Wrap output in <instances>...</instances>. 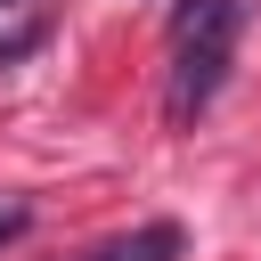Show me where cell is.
Masks as SVG:
<instances>
[{
	"instance_id": "1",
	"label": "cell",
	"mask_w": 261,
	"mask_h": 261,
	"mask_svg": "<svg viewBox=\"0 0 261 261\" xmlns=\"http://www.w3.org/2000/svg\"><path fill=\"white\" fill-rule=\"evenodd\" d=\"M237 33H245V0H188L171 16V90H163V122L188 130L220 82H228V57H237Z\"/></svg>"
},
{
	"instance_id": "2",
	"label": "cell",
	"mask_w": 261,
	"mask_h": 261,
	"mask_svg": "<svg viewBox=\"0 0 261 261\" xmlns=\"http://www.w3.org/2000/svg\"><path fill=\"white\" fill-rule=\"evenodd\" d=\"M179 253H188V228H179V220H139L130 237L98 245L90 261H179Z\"/></svg>"
},
{
	"instance_id": "3",
	"label": "cell",
	"mask_w": 261,
	"mask_h": 261,
	"mask_svg": "<svg viewBox=\"0 0 261 261\" xmlns=\"http://www.w3.org/2000/svg\"><path fill=\"white\" fill-rule=\"evenodd\" d=\"M33 41H41V24H24V33H8V41H0V65H8V57H24Z\"/></svg>"
},
{
	"instance_id": "4",
	"label": "cell",
	"mask_w": 261,
	"mask_h": 261,
	"mask_svg": "<svg viewBox=\"0 0 261 261\" xmlns=\"http://www.w3.org/2000/svg\"><path fill=\"white\" fill-rule=\"evenodd\" d=\"M8 237H24V204H8V212H0V245H8Z\"/></svg>"
}]
</instances>
